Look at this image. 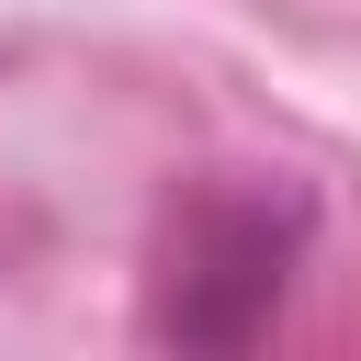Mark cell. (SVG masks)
Listing matches in <instances>:
<instances>
[{
  "instance_id": "6da1fadb",
  "label": "cell",
  "mask_w": 361,
  "mask_h": 361,
  "mask_svg": "<svg viewBox=\"0 0 361 361\" xmlns=\"http://www.w3.org/2000/svg\"><path fill=\"white\" fill-rule=\"evenodd\" d=\"M305 237H316V203L293 180H259V169H226L180 203L169 248H158V282H147V338L169 350H248L293 271H305Z\"/></svg>"
}]
</instances>
